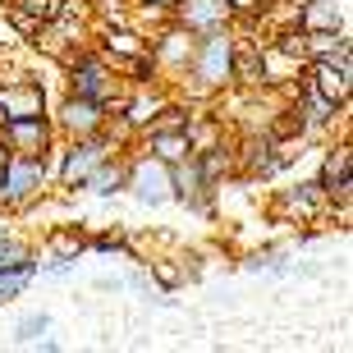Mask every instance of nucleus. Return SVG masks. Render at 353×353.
<instances>
[{
  "label": "nucleus",
  "mask_w": 353,
  "mask_h": 353,
  "mask_svg": "<svg viewBox=\"0 0 353 353\" xmlns=\"http://www.w3.org/2000/svg\"><path fill=\"white\" fill-rule=\"evenodd\" d=\"M147 5H152V10H174L179 0H147Z\"/></svg>",
  "instance_id": "aec40b11"
},
{
  "label": "nucleus",
  "mask_w": 353,
  "mask_h": 353,
  "mask_svg": "<svg viewBox=\"0 0 353 353\" xmlns=\"http://www.w3.org/2000/svg\"><path fill=\"white\" fill-rule=\"evenodd\" d=\"M188 32H216L230 19V0H179L174 5Z\"/></svg>",
  "instance_id": "1a4fd4ad"
},
{
  "label": "nucleus",
  "mask_w": 353,
  "mask_h": 353,
  "mask_svg": "<svg viewBox=\"0 0 353 353\" xmlns=\"http://www.w3.org/2000/svg\"><path fill=\"white\" fill-rule=\"evenodd\" d=\"M5 161H10V157H5V143H0V165H5Z\"/></svg>",
  "instance_id": "412c9836"
},
{
  "label": "nucleus",
  "mask_w": 353,
  "mask_h": 353,
  "mask_svg": "<svg viewBox=\"0 0 353 353\" xmlns=\"http://www.w3.org/2000/svg\"><path fill=\"white\" fill-rule=\"evenodd\" d=\"M152 152H157L161 161H183V157H193V147H188V133L183 129H152Z\"/></svg>",
  "instance_id": "9b49d317"
},
{
  "label": "nucleus",
  "mask_w": 353,
  "mask_h": 353,
  "mask_svg": "<svg viewBox=\"0 0 353 353\" xmlns=\"http://www.w3.org/2000/svg\"><path fill=\"white\" fill-rule=\"evenodd\" d=\"M46 110V92L37 83H5L0 88V124L5 119H28V115H41Z\"/></svg>",
  "instance_id": "0eeeda50"
},
{
  "label": "nucleus",
  "mask_w": 353,
  "mask_h": 353,
  "mask_svg": "<svg viewBox=\"0 0 353 353\" xmlns=\"http://www.w3.org/2000/svg\"><path fill=\"white\" fill-rule=\"evenodd\" d=\"M0 143L10 147L14 157H46V147H51V124H46L41 115L5 119V129H0Z\"/></svg>",
  "instance_id": "20e7f679"
},
{
  "label": "nucleus",
  "mask_w": 353,
  "mask_h": 353,
  "mask_svg": "<svg viewBox=\"0 0 353 353\" xmlns=\"http://www.w3.org/2000/svg\"><path fill=\"white\" fill-rule=\"evenodd\" d=\"M105 51L110 55H143L147 46H143V37H133V32H110V37H105Z\"/></svg>",
  "instance_id": "dca6fc26"
},
{
  "label": "nucleus",
  "mask_w": 353,
  "mask_h": 353,
  "mask_svg": "<svg viewBox=\"0 0 353 353\" xmlns=\"http://www.w3.org/2000/svg\"><path fill=\"white\" fill-rule=\"evenodd\" d=\"M46 335H51V316L46 312H32V316H23V321L14 326V340L19 344H51Z\"/></svg>",
  "instance_id": "4468645a"
},
{
  "label": "nucleus",
  "mask_w": 353,
  "mask_h": 353,
  "mask_svg": "<svg viewBox=\"0 0 353 353\" xmlns=\"http://www.w3.org/2000/svg\"><path fill=\"white\" fill-rule=\"evenodd\" d=\"M124 183H129L133 197H138V202H147V207H161V202H170V197H174L170 161H161V157L138 161V165H133V170L124 174Z\"/></svg>",
  "instance_id": "7ed1b4c3"
},
{
  "label": "nucleus",
  "mask_w": 353,
  "mask_h": 353,
  "mask_svg": "<svg viewBox=\"0 0 353 353\" xmlns=\"http://www.w3.org/2000/svg\"><path fill=\"white\" fill-rule=\"evenodd\" d=\"M188 55H193V32L179 28V32H170V37L161 41L157 60H161V65H174V69H188Z\"/></svg>",
  "instance_id": "f8f14e48"
},
{
  "label": "nucleus",
  "mask_w": 353,
  "mask_h": 353,
  "mask_svg": "<svg viewBox=\"0 0 353 353\" xmlns=\"http://www.w3.org/2000/svg\"><path fill=\"white\" fill-rule=\"evenodd\" d=\"M193 79H202V88H221V83L234 79V37L216 28V32H202V41H193Z\"/></svg>",
  "instance_id": "f257e3e1"
},
{
  "label": "nucleus",
  "mask_w": 353,
  "mask_h": 353,
  "mask_svg": "<svg viewBox=\"0 0 353 353\" xmlns=\"http://www.w3.org/2000/svg\"><path fill=\"white\" fill-rule=\"evenodd\" d=\"M23 262H28V248L19 243V239L0 234V271H5V266H23Z\"/></svg>",
  "instance_id": "a211bd4d"
},
{
  "label": "nucleus",
  "mask_w": 353,
  "mask_h": 353,
  "mask_svg": "<svg viewBox=\"0 0 353 353\" xmlns=\"http://www.w3.org/2000/svg\"><path fill=\"white\" fill-rule=\"evenodd\" d=\"M69 79H74L79 97H92V101H101V105H110V97H115V79H110L105 60H97V55H79L74 69H69Z\"/></svg>",
  "instance_id": "423d86ee"
},
{
  "label": "nucleus",
  "mask_w": 353,
  "mask_h": 353,
  "mask_svg": "<svg viewBox=\"0 0 353 353\" xmlns=\"http://www.w3.org/2000/svg\"><path fill=\"white\" fill-rule=\"evenodd\" d=\"M230 10H243V14H252V10H266V0H230Z\"/></svg>",
  "instance_id": "6ab92c4d"
},
{
  "label": "nucleus",
  "mask_w": 353,
  "mask_h": 353,
  "mask_svg": "<svg viewBox=\"0 0 353 353\" xmlns=\"http://www.w3.org/2000/svg\"><path fill=\"white\" fill-rule=\"evenodd\" d=\"M46 183V165L41 157H10L0 165V207H19L32 193H41Z\"/></svg>",
  "instance_id": "f03ea898"
},
{
  "label": "nucleus",
  "mask_w": 353,
  "mask_h": 353,
  "mask_svg": "<svg viewBox=\"0 0 353 353\" xmlns=\"http://www.w3.org/2000/svg\"><path fill=\"white\" fill-rule=\"evenodd\" d=\"M349 165H353V157H349V147H335L326 157V165H321V193H330V197H340V207H349Z\"/></svg>",
  "instance_id": "9d476101"
},
{
  "label": "nucleus",
  "mask_w": 353,
  "mask_h": 353,
  "mask_svg": "<svg viewBox=\"0 0 353 353\" xmlns=\"http://www.w3.org/2000/svg\"><path fill=\"white\" fill-rule=\"evenodd\" d=\"M157 115H161L157 97H138V101H129V115H124V119H129V124H152Z\"/></svg>",
  "instance_id": "f3484780"
},
{
  "label": "nucleus",
  "mask_w": 353,
  "mask_h": 353,
  "mask_svg": "<svg viewBox=\"0 0 353 353\" xmlns=\"http://www.w3.org/2000/svg\"><path fill=\"white\" fill-rule=\"evenodd\" d=\"M83 183H88L97 197H105V193H115V188H124V170H119V165H110V161H101V165H97V170H92Z\"/></svg>",
  "instance_id": "2eb2a0df"
},
{
  "label": "nucleus",
  "mask_w": 353,
  "mask_h": 353,
  "mask_svg": "<svg viewBox=\"0 0 353 353\" xmlns=\"http://www.w3.org/2000/svg\"><path fill=\"white\" fill-rule=\"evenodd\" d=\"M105 152H110V143L101 138V129H97V133H88V138H79V143H74V147L65 152L60 179H65V183H83V179H88V174H92V170H97V165L105 161Z\"/></svg>",
  "instance_id": "39448f33"
},
{
  "label": "nucleus",
  "mask_w": 353,
  "mask_h": 353,
  "mask_svg": "<svg viewBox=\"0 0 353 353\" xmlns=\"http://www.w3.org/2000/svg\"><path fill=\"white\" fill-rule=\"evenodd\" d=\"M32 275H37V266H32V262H23V266H5V271H0V303H14L28 285H32Z\"/></svg>",
  "instance_id": "ddd939ff"
},
{
  "label": "nucleus",
  "mask_w": 353,
  "mask_h": 353,
  "mask_svg": "<svg viewBox=\"0 0 353 353\" xmlns=\"http://www.w3.org/2000/svg\"><path fill=\"white\" fill-rule=\"evenodd\" d=\"M60 124H65L74 138H88V133H97L105 124V105L101 101H92V97H69L65 101V110H60Z\"/></svg>",
  "instance_id": "6e6552de"
}]
</instances>
